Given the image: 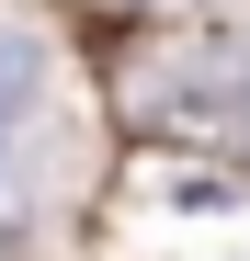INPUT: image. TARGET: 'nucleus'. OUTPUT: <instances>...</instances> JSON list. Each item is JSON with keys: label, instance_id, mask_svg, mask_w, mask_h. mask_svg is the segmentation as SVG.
<instances>
[{"label": "nucleus", "instance_id": "obj_1", "mask_svg": "<svg viewBox=\"0 0 250 261\" xmlns=\"http://www.w3.org/2000/svg\"><path fill=\"white\" fill-rule=\"evenodd\" d=\"M23 102H34V57H23V46H0V137L23 125Z\"/></svg>", "mask_w": 250, "mask_h": 261}]
</instances>
